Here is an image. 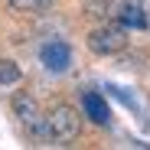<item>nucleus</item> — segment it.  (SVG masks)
Instances as JSON below:
<instances>
[{
	"label": "nucleus",
	"mask_w": 150,
	"mask_h": 150,
	"mask_svg": "<svg viewBox=\"0 0 150 150\" xmlns=\"http://www.w3.org/2000/svg\"><path fill=\"white\" fill-rule=\"evenodd\" d=\"M10 7L20 10V13H36V10L52 7V0H10Z\"/></svg>",
	"instance_id": "9"
},
{
	"label": "nucleus",
	"mask_w": 150,
	"mask_h": 150,
	"mask_svg": "<svg viewBox=\"0 0 150 150\" xmlns=\"http://www.w3.org/2000/svg\"><path fill=\"white\" fill-rule=\"evenodd\" d=\"M124 46H127V30H124L121 23L105 20L98 30L88 33V49L95 56H117Z\"/></svg>",
	"instance_id": "2"
},
{
	"label": "nucleus",
	"mask_w": 150,
	"mask_h": 150,
	"mask_svg": "<svg viewBox=\"0 0 150 150\" xmlns=\"http://www.w3.org/2000/svg\"><path fill=\"white\" fill-rule=\"evenodd\" d=\"M36 144H52V147H69L82 134V117L72 105H56L49 114H39V121L30 127Z\"/></svg>",
	"instance_id": "1"
},
{
	"label": "nucleus",
	"mask_w": 150,
	"mask_h": 150,
	"mask_svg": "<svg viewBox=\"0 0 150 150\" xmlns=\"http://www.w3.org/2000/svg\"><path fill=\"white\" fill-rule=\"evenodd\" d=\"M39 59H42L46 72L62 75V72L72 65V49H69V42H62V39H49V42L39 49Z\"/></svg>",
	"instance_id": "3"
},
{
	"label": "nucleus",
	"mask_w": 150,
	"mask_h": 150,
	"mask_svg": "<svg viewBox=\"0 0 150 150\" xmlns=\"http://www.w3.org/2000/svg\"><path fill=\"white\" fill-rule=\"evenodd\" d=\"M82 108H85V114L95 121V124H108L111 121V108H108V101L98 91H85L82 95Z\"/></svg>",
	"instance_id": "5"
},
{
	"label": "nucleus",
	"mask_w": 150,
	"mask_h": 150,
	"mask_svg": "<svg viewBox=\"0 0 150 150\" xmlns=\"http://www.w3.org/2000/svg\"><path fill=\"white\" fill-rule=\"evenodd\" d=\"M114 16H117V23L124 30H144L147 26V13H144L140 4H121Z\"/></svg>",
	"instance_id": "6"
},
{
	"label": "nucleus",
	"mask_w": 150,
	"mask_h": 150,
	"mask_svg": "<svg viewBox=\"0 0 150 150\" xmlns=\"http://www.w3.org/2000/svg\"><path fill=\"white\" fill-rule=\"evenodd\" d=\"M10 105H13V114H16L23 124H26V131L33 127V124L39 121V114H42V111H39V105H36V98H33V95H26V91H16Z\"/></svg>",
	"instance_id": "4"
},
{
	"label": "nucleus",
	"mask_w": 150,
	"mask_h": 150,
	"mask_svg": "<svg viewBox=\"0 0 150 150\" xmlns=\"http://www.w3.org/2000/svg\"><path fill=\"white\" fill-rule=\"evenodd\" d=\"M20 65L13 59H0V85H16L20 82Z\"/></svg>",
	"instance_id": "8"
},
{
	"label": "nucleus",
	"mask_w": 150,
	"mask_h": 150,
	"mask_svg": "<svg viewBox=\"0 0 150 150\" xmlns=\"http://www.w3.org/2000/svg\"><path fill=\"white\" fill-rule=\"evenodd\" d=\"M121 4L124 0H85V10L95 20H114V13H117Z\"/></svg>",
	"instance_id": "7"
}]
</instances>
